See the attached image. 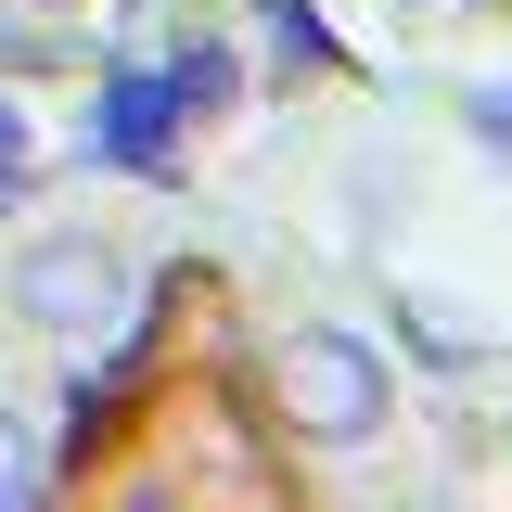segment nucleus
<instances>
[{
  "label": "nucleus",
  "mask_w": 512,
  "mask_h": 512,
  "mask_svg": "<svg viewBox=\"0 0 512 512\" xmlns=\"http://www.w3.org/2000/svg\"><path fill=\"white\" fill-rule=\"evenodd\" d=\"M128 256L103 231H39V244L13 256V320L26 333H52V346H90V333H116L128 320Z\"/></svg>",
  "instance_id": "nucleus-2"
},
{
  "label": "nucleus",
  "mask_w": 512,
  "mask_h": 512,
  "mask_svg": "<svg viewBox=\"0 0 512 512\" xmlns=\"http://www.w3.org/2000/svg\"><path fill=\"white\" fill-rule=\"evenodd\" d=\"M26 180V116H13V103H0V192Z\"/></svg>",
  "instance_id": "nucleus-6"
},
{
  "label": "nucleus",
  "mask_w": 512,
  "mask_h": 512,
  "mask_svg": "<svg viewBox=\"0 0 512 512\" xmlns=\"http://www.w3.org/2000/svg\"><path fill=\"white\" fill-rule=\"evenodd\" d=\"M461 116H474L487 154H512V77H474V90H461Z\"/></svg>",
  "instance_id": "nucleus-5"
},
{
  "label": "nucleus",
  "mask_w": 512,
  "mask_h": 512,
  "mask_svg": "<svg viewBox=\"0 0 512 512\" xmlns=\"http://www.w3.org/2000/svg\"><path fill=\"white\" fill-rule=\"evenodd\" d=\"M39 487H52V461H39V423H26V410H0V512H26Z\"/></svg>",
  "instance_id": "nucleus-4"
},
{
  "label": "nucleus",
  "mask_w": 512,
  "mask_h": 512,
  "mask_svg": "<svg viewBox=\"0 0 512 512\" xmlns=\"http://www.w3.org/2000/svg\"><path fill=\"white\" fill-rule=\"evenodd\" d=\"M269 384H282V423H295L308 448H372L384 423H397V372H384V346H372V333H346V320L282 333Z\"/></svg>",
  "instance_id": "nucleus-1"
},
{
  "label": "nucleus",
  "mask_w": 512,
  "mask_h": 512,
  "mask_svg": "<svg viewBox=\"0 0 512 512\" xmlns=\"http://www.w3.org/2000/svg\"><path fill=\"white\" fill-rule=\"evenodd\" d=\"M167 141H180V77H116L103 154H116V167H167Z\"/></svg>",
  "instance_id": "nucleus-3"
}]
</instances>
